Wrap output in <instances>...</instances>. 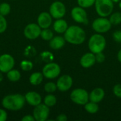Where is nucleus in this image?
<instances>
[{
	"label": "nucleus",
	"instance_id": "nucleus-1",
	"mask_svg": "<svg viewBox=\"0 0 121 121\" xmlns=\"http://www.w3.org/2000/svg\"><path fill=\"white\" fill-rule=\"evenodd\" d=\"M64 34L66 42L72 45L82 44L86 40L85 31L78 26H71L68 27Z\"/></svg>",
	"mask_w": 121,
	"mask_h": 121
},
{
	"label": "nucleus",
	"instance_id": "nucleus-2",
	"mask_svg": "<svg viewBox=\"0 0 121 121\" xmlns=\"http://www.w3.org/2000/svg\"><path fill=\"white\" fill-rule=\"evenodd\" d=\"M26 104L25 96L20 94H9L4 96L1 101L2 106L9 111H17L21 110Z\"/></svg>",
	"mask_w": 121,
	"mask_h": 121
},
{
	"label": "nucleus",
	"instance_id": "nucleus-3",
	"mask_svg": "<svg viewBox=\"0 0 121 121\" xmlns=\"http://www.w3.org/2000/svg\"><path fill=\"white\" fill-rule=\"evenodd\" d=\"M106 38L101 33H96L91 35L88 43L90 51L94 54L103 52L106 48Z\"/></svg>",
	"mask_w": 121,
	"mask_h": 121
},
{
	"label": "nucleus",
	"instance_id": "nucleus-4",
	"mask_svg": "<svg viewBox=\"0 0 121 121\" xmlns=\"http://www.w3.org/2000/svg\"><path fill=\"white\" fill-rule=\"evenodd\" d=\"M113 4L111 0H96V11L101 17H107L113 12Z\"/></svg>",
	"mask_w": 121,
	"mask_h": 121
},
{
	"label": "nucleus",
	"instance_id": "nucleus-5",
	"mask_svg": "<svg viewBox=\"0 0 121 121\" xmlns=\"http://www.w3.org/2000/svg\"><path fill=\"white\" fill-rule=\"evenodd\" d=\"M70 99L77 105L84 106L89 100L88 92L83 89H75L70 94Z\"/></svg>",
	"mask_w": 121,
	"mask_h": 121
},
{
	"label": "nucleus",
	"instance_id": "nucleus-6",
	"mask_svg": "<svg viewBox=\"0 0 121 121\" xmlns=\"http://www.w3.org/2000/svg\"><path fill=\"white\" fill-rule=\"evenodd\" d=\"M60 67L55 62H48L43 67L42 70V73L44 77L49 79L57 78L60 75Z\"/></svg>",
	"mask_w": 121,
	"mask_h": 121
},
{
	"label": "nucleus",
	"instance_id": "nucleus-7",
	"mask_svg": "<svg viewBox=\"0 0 121 121\" xmlns=\"http://www.w3.org/2000/svg\"><path fill=\"white\" fill-rule=\"evenodd\" d=\"M111 23L106 17L96 18L92 23V28L97 33H104L108 32L111 28Z\"/></svg>",
	"mask_w": 121,
	"mask_h": 121
},
{
	"label": "nucleus",
	"instance_id": "nucleus-8",
	"mask_svg": "<svg viewBox=\"0 0 121 121\" xmlns=\"http://www.w3.org/2000/svg\"><path fill=\"white\" fill-rule=\"evenodd\" d=\"M50 115V107L45 104H40L35 106L33 116L36 121H45L48 120Z\"/></svg>",
	"mask_w": 121,
	"mask_h": 121
},
{
	"label": "nucleus",
	"instance_id": "nucleus-9",
	"mask_svg": "<svg viewBox=\"0 0 121 121\" xmlns=\"http://www.w3.org/2000/svg\"><path fill=\"white\" fill-rule=\"evenodd\" d=\"M49 13L53 18H62L66 13V7L62 2L56 1L50 5Z\"/></svg>",
	"mask_w": 121,
	"mask_h": 121
},
{
	"label": "nucleus",
	"instance_id": "nucleus-10",
	"mask_svg": "<svg viewBox=\"0 0 121 121\" xmlns=\"http://www.w3.org/2000/svg\"><path fill=\"white\" fill-rule=\"evenodd\" d=\"M42 28L38 23H31L28 24L23 30L25 37L29 40H35L40 35Z\"/></svg>",
	"mask_w": 121,
	"mask_h": 121
},
{
	"label": "nucleus",
	"instance_id": "nucleus-11",
	"mask_svg": "<svg viewBox=\"0 0 121 121\" xmlns=\"http://www.w3.org/2000/svg\"><path fill=\"white\" fill-rule=\"evenodd\" d=\"M72 18L74 21L79 23L87 24L88 23V18H87V13L85 11L84 8L81 6H75L72 9L71 11Z\"/></svg>",
	"mask_w": 121,
	"mask_h": 121
},
{
	"label": "nucleus",
	"instance_id": "nucleus-12",
	"mask_svg": "<svg viewBox=\"0 0 121 121\" xmlns=\"http://www.w3.org/2000/svg\"><path fill=\"white\" fill-rule=\"evenodd\" d=\"M15 65L14 58L9 54H3L0 55V71L3 73H7L12 69Z\"/></svg>",
	"mask_w": 121,
	"mask_h": 121
},
{
	"label": "nucleus",
	"instance_id": "nucleus-13",
	"mask_svg": "<svg viewBox=\"0 0 121 121\" xmlns=\"http://www.w3.org/2000/svg\"><path fill=\"white\" fill-rule=\"evenodd\" d=\"M56 84H57V89L59 91H67L72 87L73 84V80L69 75L64 74L59 77Z\"/></svg>",
	"mask_w": 121,
	"mask_h": 121
},
{
	"label": "nucleus",
	"instance_id": "nucleus-14",
	"mask_svg": "<svg viewBox=\"0 0 121 121\" xmlns=\"http://www.w3.org/2000/svg\"><path fill=\"white\" fill-rule=\"evenodd\" d=\"M37 21H38V24L42 29L48 28L52 24V17L50 13H48L45 11L41 12L38 17Z\"/></svg>",
	"mask_w": 121,
	"mask_h": 121
},
{
	"label": "nucleus",
	"instance_id": "nucleus-15",
	"mask_svg": "<svg viewBox=\"0 0 121 121\" xmlns=\"http://www.w3.org/2000/svg\"><path fill=\"white\" fill-rule=\"evenodd\" d=\"M26 102H27L31 106H36L41 104L42 97L41 96L35 91H28L25 94Z\"/></svg>",
	"mask_w": 121,
	"mask_h": 121
},
{
	"label": "nucleus",
	"instance_id": "nucleus-16",
	"mask_svg": "<svg viewBox=\"0 0 121 121\" xmlns=\"http://www.w3.org/2000/svg\"><path fill=\"white\" fill-rule=\"evenodd\" d=\"M96 56L93 52L85 53L80 59V65L84 68H89L96 63Z\"/></svg>",
	"mask_w": 121,
	"mask_h": 121
},
{
	"label": "nucleus",
	"instance_id": "nucleus-17",
	"mask_svg": "<svg viewBox=\"0 0 121 121\" xmlns=\"http://www.w3.org/2000/svg\"><path fill=\"white\" fill-rule=\"evenodd\" d=\"M105 96V91L102 88L98 87L93 89L89 94V100L90 101L94 103L101 102Z\"/></svg>",
	"mask_w": 121,
	"mask_h": 121
},
{
	"label": "nucleus",
	"instance_id": "nucleus-18",
	"mask_svg": "<svg viewBox=\"0 0 121 121\" xmlns=\"http://www.w3.org/2000/svg\"><path fill=\"white\" fill-rule=\"evenodd\" d=\"M65 39L62 36H55L53 37L49 43L50 47L53 50H60L64 47L65 45Z\"/></svg>",
	"mask_w": 121,
	"mask_h": 121
},
{
	"label": "nucleus",
	"instance_id": "nucleus-19",
	"mask_svg": "<svg viewBox=\"0 0 121 121\" xmlns=\"http://www.w3.org/2000/svg\"><path fill=\"white\" fill-rule=\"evenodd\" d=\"M68 28L67 23L65 20L59 18L53 23V29L57 33H64Z\"/></svg>",
	"mask_w": 121,
	"mask_h": 121
},
{
	"label": "nucleus",
	"instance_id": "nucleus-20",
	"mask_svg": "<svg viewBox=\"0 0 121 121\" xmlns=\"http://www.w3.org/2000/svg\"><path fill=\"white\" fill-rule=\"evenodd\" d=\"M43 78H44V76L42 72H33L30 74V76L29 77V82L32 85L37 86L42 83Z\"/></svg>",
	"mask_w": 121,
	"mask_h": 121
},
{
	"label": "nucleus",
	"instance_id": "nucleus-21",
	"mask_svg": "<svg viewBox=\"0 0 121 121\" xmlns=\"http://www.w3.org/2000/svg\"><path fill=\"white\" fill-rule=\"evenodd\" d=\"M6 77L10 82H16L21 79V72L18 70L12 69L6 73Z\"/></svg>",
	"mask_w": 121,
	"mask_h": 121
},
{
	"label": "nucleus",
	"instance_id": "nucleus-22",
	"mask_svg": "<svg viewBox=\"0 0 121 121\" xmlns=\"http://www.w3.org/2000/svg\"><path fill=\"white\" fill-rule=\"evenodd\" d=\"M84 108H85L86 112L91 113V114H94V113H96L98 112L99 107L97 103L90 101V102H87L84 105Z\"/></svg>",
	"mask_w": 121,
	"mask_h": 121
},
{
	"label": "nucleus",
	"instance_id": "nucleus-23",
	"mask_svg": "<svg viewBox=\"0 0 121 121\" xmlns=\"http://www.w3.org/2000/svg\"><path fill=\"white\" fill-rule=\"evenodd\" d=\"M40 36L41 37V38L43 40H46V41H50L54 37V34H53V32L52 31V30H50V29H49V28H48L42 29Z\"/></svg>",
	"mask_w": 121,
	"mask_h": 121
},
{
	"label": "nucleus",
	"instance_id": "nucleus-24",
	"mask_svg": "<svg viewBox=\"0 0 121 121\" xmlns=\"http://www.w3.org/2000/svg\"><path fill=\"white\" fill-rule=\"evenodd\" d=\"M57 103V98L53 94H48L44 99V104L48 107L54 106Z\"/></svg>",
	"mask_w": 121,
	"mask_h": 121
},
{
	"label": "nucleus",
	"instance_id": "nucleus-25",
	"mask_svg": "<svg viewBox=\"0 0 121 121\" xmlns=\"http://www.w3.org/2000/svg\"><path fill=\"white\" fill-rule=\"evenodd\" d=\"M110 22L111 23L112 25H119L121 23V12H114L111 14L110 18H109Z\"/></svg>",
	"mask_w": 121,
	"mask_h": 121
},
{
	"label": "nucleus",
	"instance_id": "nucleus-26",
	"mask_svg": "<svg viewBox=\"0 0 121 121\" xmlns=\"http://www.w3.org/2000/svg\"><path fill=\"white\" fill-rule=\"evenodd\" d=\"M11 12V6L8 3H1L0 4V14L6 16L9 14Z\"/></svg>",
	"mask_w": 121,
	"mask_h": 121
},
{
	"label": "nucleus",
	"instance_id": "nucleus-27",
	"mask_svg": "<svg viewBox=\"0 0 121 121\" xmlns=\"http://www.w3.org/2000/svg\"><path fill=\"white\" fill-rule=\"evenodd\" d=\"M20 67L23 71L28 72V71H30L33 69V64L32 62L29 60H23L20 63Z\"/></svg>",
	"mask_w": 121,
	"mask_h": 121
},
{
	"label": "nucleus",
	"instance_id": "nucleus-28",
	"mask_svg": "<svg viewBox=\"0 0 121 121\" xmlns=\"http://www.w3.org/2000/svg\"><path fill=\"white\" fill-rule=\"evenodd\" d=\"M57 89V84L54 82H47L44 86V90L47 93H49V94L55 92Z\"/></svg>",
	"mask_w": 121,
	"mask_h": 121
},
{
	"label": "nucleus",
	"instance_id": "nucleus-29",
	"mask_svg": "<svg viewBox=\"0 0 121 121\" xmlns=\"http://www.w3.org/2000/svg\"><path fill=\"white\" fill-rule=\"evenodd\" d=\"M96 0H77L79 6L82 8H89L95 4Z\"/></svg>",
	"mask_w": 121,
	"mask_h": 121
},
{
	"label": "nucleus",
	"instance_id": "nucleus-30",
	"mask_svg": "<svg viewBox=\"0 0 121 121\" xmlns=\"http://www.w3.org/2000/svg\"><path fill=\"white\" fill-rule=\"evenodd\" d=\"M7 28V21L5 16L0 14V33H3Z\"/></svg>",
	"mask_w": 121,
	"mask_h": 121
},
{
	"label": "nucleus",
	"instance_id": "nucleus-31",
	"mask_svg": "<svg viewBox=\"0 0 121 121\" xmlns=\"http://www.w3.org/2000/svg\"><path fill=\"white\" fill-rule=\"evenodd\" d=\"M113 92L114 94V95L116 96H117L118 98L121 99V84H118L114 86L113 89Z\"/></svg>",
	"mask_w": 121,
	"mask_h": 121
},
{
	"label": "nucleus",
	"instance_id": "nucleus-32",
	"mask_svg": "<svg viewBox=\"0 0 121 121\" xmlns=\"http://www.w3.org/2000/svg\"><path fill=\"white\" fill-rule=\"evenodd\" d=\"M113 38L117 43H121V30L115 31L113 33Z\"/></svg>",
	"mask_w": 121,
	"mask_h": 121
},
{
	"label": "nucleus",
	"instance_id": "nucleus-33",
	"mask_svg": "<svg viewBox=\"0 0 121 121\" xmlns=\"http://www.w3.org/2000/svg\"><path fill=\"white\" fill-rule=\"evenodd\" d=\"M96 56V61L99 63H102L105 60V55L103 54V52H99L95 54Z\"/></svg>",
	"mask_w": 121,
	"mask_h": 121
},
{
	"label": "nucleus",
	"instance_id": "nucleus-34",
	"mask_svg": "<svg viewBox=\"0 0 121 121\" xmlns=\"http://www.w3.org/2000/svg\"><path fill=\"white\" fill-rule=\"evenodd\" d=\"M7 120V113L4 109L0 108V121H6Z\"/></svg>",
	"mask_w": 121,
	"mask_h": 121
},
{
	"label": "nucleus",
	"instance_id": "nucleus-35",
	"mask_svg": "<svg viewBox=\"0 0 121 121\" xmlns=\"http://www.w3.org/2000/svg\"><path fill=\"white\" fill-rule=\"evenodd\" d=\"M43 55L44 60L47 59L46 61L50 62V61H51L53 59V55L51 54V52H43Z\"/></svg>",
	"mask_w": 121,
	"mask_h": 121
},
{
	"label": "nucleus",
	"instance_id": "nucleus-36",
	"mask_svg": "<svg viewBox=\"0 0 121 121\" xmlns=\"http://www.w3.org/2000/svg\"><path fill=\"white\" fill-rule=\"evenodd\" d=\"M22 121H35V118L33 117V116L31 115H26L24 116L22 118H21Z\"/></svg>",
	"mask_w": 121,
	"mask_h": 121
},
{
	"label": "nucleus",
	"instance_id": "nucleus-37",
	"mask_svg": "<svg viewBox=\"0 0 121 121\" xmlns=\"http://www.w3.org/2000/svg\"><path fill=\"white\" fill-rule=\"evenodd\" d=\"M56 121H67V116L65 114H60L56 118Z\"/></svg>",
	"mask_w": 121,
	"mask_h": 121
},
{
	"label": "nucleus",
	"instance_id": "nucleus-38",
	"mask_svg": "<svg viewBox=\"0 0 121 121\" xmlns=\"http://www.w3.org/2000/svg\"><path fill=\"white\" fill-rule=\"evenodd\" d=\"M118 60L120 62H121V49L118 52Z\"/></svg>",
	"mask_w": 121,
	"mask_h": 121
},
{
	"label": "nucleus",
	"instance_id": "nucleus-39",
	"mask_svg": "<svg viewBox=\"0 0 121 121\" xmlns=\"http://www.w3.org/2000/svg\"><path fill=\"white\" fill-rule=\"evenodd\" d=\"M2 73L3 72H1L0 71V82H1L3 81V79H4V76H3V74Z\"/></svg>",
	"mask_w": 121,
	"mask_h": 121
},
{
	"label": "nucleus",
	"instance_id": "nucleus-40",
	"mask_svg": "<svg viewBox=\"0 0 121 121\" xmlns=\"http://www.w3.org/2000/svg\"><path fill=\"white\" fill-rule=\"evenodd\" d=\"M111 1H112L113 3H116H116H119V2L121 1V0H111Z\"/></svg>",
	"mask_w": 121,
	"mask_h": 121
},
{
	"label": "nucleus",
	"instance_id": "nucleus-41",
	"mask_svg": "<svg viewBox=\"0 0 121 121\" xmlns=\"http://www.w3.org/2000/svg\"><path fill=\"white\" fill-rule=\"evenodd\" d=\"M119 6H120V8H121V1L119 2Z\"/></svg>",
	"mask_w": 121,
	"mask_h": 121
}]
</instances>
